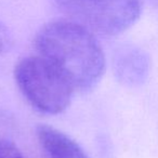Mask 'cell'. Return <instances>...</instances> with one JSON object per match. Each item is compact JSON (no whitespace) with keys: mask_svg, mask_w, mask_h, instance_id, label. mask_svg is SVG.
Masks as SVG:
<instances>
[{"mask_svg":"<svg viewBox=\"0 0 158 158\" xmlns=\"http://www.w3.org/2000/svg\"><path fill=\"white\" fill-rule=\"evenodd\" d=\"M0 158H25L16 145L8 140L0 139Z\"/></svg>","mask_w":158,"mask_h":158,"instance_id":"6","label":"cell"},{"mask_svg":"<svg viewBox=\"0 0 158 158\" xmlns=\"http://www.w3.org/2000/svg\"><path fill=\"white\" fill-rule=\"evenodd\" d=\"M37 136L41 147L50 158H88L78 143L53 127L39 126Z\"/></svg>","mask_w":158,"mask_h":158,"instance_id":"5","label":"cell"},{"mask_svg":"<svg viewBox=\"0 0 158 158\" xmlns=\"http://www.w3.org/2000/svg\"><path fill=\"white\" fill-rule=\"evenodd\" d=\"M12 46V38L8 28L0 22V59L3 57Z\"/></svg>","mask_w":158,"mask_h":158,"instance_id":"7","label":"cell"},{"mask_svg":"<svg viewBox=\"0 0 158 158\" xmlns=\"http://www.w3.org/2000/svg\"><path fill=\"white\" fill-rule=\"evenodd\" d=\"M39 55L50 62L76 90L95 86L105 69V56L94 34L66 20L44 25L35 37Z\"/></svg>","mask_w":158,"mask_h":158,"instance_id":"1","label":"cell"},{"mask_svg":"<svg viewBox=\"0 0 158 158\" xmlns=\"http://www.w3.org/2000/svg\"><path fill=\"white\" fill-rule=\"evenodd\" d=\"M115 75L127 86H138L146 79L149 69V60L139 49L127 48L117 53L114 62Z\"/></svg>","mask_w":158,"mask_h":158,"instance_id":"4","label":"cell"},{"mask_svg":"<svg viewBox=\"0 0 158 158\" xmlns=\"http://www.w3.org/2000/svg\"><path fill=\"white\" fill-rule=\"evenodd\" d=\"M14 78L25 99L36 110L50 115L64 112L75 90L64 75L39 54L19 61Z\"/></svg>","mask_w":158,"mask_h":158,"instance_id":"2","label":"cell"},{"mask_svg":"<svg viewBox=\"0 0 158 158\" xmlns=\"http://www.w3.org/2000/svg\"><path fill=\"white\" fill-rule=\"evenodd\" d=\"M70 21L101 36H116L139 20L141 0H54Z\"/></svg>","mask_w":158,"mask_h":158,"instance_id":"3","label":"cell"}]
</instances>
